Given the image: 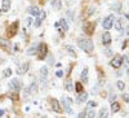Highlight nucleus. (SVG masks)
<instances>
[{
	"label": "nucleus",
	"mask_w": 129,
	"mask_h": 118,
	"mask_svg": "<svg viewBox=\"0 0 129 118\" xmlns=\"http://www.w3.org/2000/svg\"><path fill=\"white\" fill-rule=\"evenodd\" d=\"M78 44H79V47H80L83 51H85L88 53H90L93 51V48H94V44H93V42L90 39H79Z\"/></svg>",
	"instance_id": "obj_1"
},
{
	"label": "nucleus",
	"mask_w": 129,
	"mask_h": 118,
	"mask_svg": "<svg viewBox=\"0 0 129 118\" xmlns=\"http://www.w3.org/2000/svg\"><path fill=\"white\" fill-rule=\"evenodd\" d=\"M114 21H115V17H114V14H110V16H107L103 20V22H102V26H103V29L106 30H110L112 27L114 25Z\"/></svg>",
	"instance_id": "obj_2"
},
{
	"label": "nucleus",
	"mask_w": 129,
	"mask_h": 118,
	"mask_svg": "<svg viewBox=\"0 0 129 118\" xmlns=\"http://www.w3.org/2000/svg\"><path fill=\"white\" fill-rule=\"evenodd\" d=\"M37 52H39V59L40 60H43L45 59V56H47V53H48V47H47V44L45 43H40L39 45H37Z\"/></svg>",
	"instance_id": "obj_3"
},
{
	"label": "nucleus",
	"mask_w": 129,
	"mask_h": 118,
	"mask_svg": "<svg viewBox=\"0 0 129 118\" xmlns=\"http://www.w3.org/2000/svg\"><path fill=\"white\" fill-rule=\"evenodd\" d=\"M62 104L64 106V109H66V112L69 113V114H72V109H71V104H72V99H70V97H63L62 99Z\"/></svg>",
	"instance_id": "obj_4"
},
{
	"label": "nucleus",
	"mask_w": 129,
	"mask_h": 118,
	"mask_svg": "<svg viewBox=\"0 0 129 118\" xmlns=\"http://www.w3.org/2000/svg\"><path fill=\"white\" fill-rule=\"evenodd\" d=\"M121 64H123V57H121L120 55H116L112 59V61H111V66L115 67V69H117V67L121 66Z\"/></svg>",
	"instance_id": "obj_5"
},
{
	"label": "nucleus",
	"mask_w": 129,
	"mask_h": 118,
	"mask_svg": "<svg viewBox=\"0 0 129 118\" xmlns=\"http://www.w3.org/2000/svg\"><path fill=\"white\" fill-rule=\"evenodd\" d=\"M9 88L10 90H13V91H16V92H18V91L21 90V83L18 79H12V81L9 82Z\"/></svg>",
	"instance_id": "obj_6"
},
{
	"label": "nucleus",
	"mask_w": 129,
	"mask_h": 118,
	"mask_svg": "<svg viewBox=\"0 0 129 118\" xmlns=\"http://www.w3.org/2000/svg\"><path fill=\"white\" fill-rule=\"evenodd\" d=\"M18 21L16 22H13L12 25L8 27V34H9V36H13V35H16V33H17V29H18Z\"/></svg>",
	"instance_id": "obj_7"
},
{
	"label": "nucleus",
	"mask_w": 129,
	"mask_h": 118,
	"mask_svg": "<svg viewBox=\"0 0 129 118\" xmlns=\"http://www.w3.org/2000/svg\"><path fill=\"white\" fill-rule=\"evenodd\" d=\"M50 105H52V109L54 110L56 113H61L62 112V108L59 106V102L56 100V99H52L50 100Z\"/></svg>",
	"instance_id": "obj_8"
},
{
	"label": "nucleus",
	"mask_w": 129,
	"mask_h": 118,
	"mask_svg": "<svg viewBox=\"0 0 129 118\" xmlns=\"http://www.w3.org/2000/svg\"><path fill=\"white\" fill-rule=\"evenodd\" d=\"M0 47H3L7 51L10 49V42L7 39V38H0Z\"/></svg>",
	"instance_id": "obj_9"
},
{
	"label": "nucleus",
	"mask_w": 129,
	"mask_h": 118,
	"mask_svg": "<svg viewBox=\"0 0 129 118\" xmlns=\"http://www.w3.org/2000/svg\"><path fill=\"white\" fill-rule=\"evenodd\" d=\"M102 43H103L105 45H108L110 43H111V35H110L108 31L103 33V35H102Z\"/></svg>",
	"instance_id": "obj_10"
},
{
	"label": "nucleus",
	"mask_w": 129,
	"mask_h": 118,
	"mask_svg": "<svg viewBox=\"0 0 129 118\" xmlns=\"http://www.w3.org/2000/svg\"><path fill=\"white\" fill-rule=\"evenodd\" d=\"M27 70H29V62H23L21 66H18V70H17V73L18 74H25V73H27Z\"/></svg>",
	"instance_id": "obj_11"
},
{
	"label": "nucleus",
	"mask_w": 129,
	"mask_h": 118,
	"mask_svg": "<svg viewBox=\"0 0 129 118\" xmlns=\"http://www.w3.org/2000/svg\"><path fill=\"white\" fill-rule=\"evenodd\" d=\"M114 22H115V29L117 30V31L123 30V27H124V18H117V20H115Z\"/></svg>",
	"instance_id": "obj_12"
},
{
	"label": "nucleus",
	"mask_w": 129,
	"mask_h": 118,
	"mask_svg": "<svg viewBox=\"0 0 129 118\" xmlns=\"http://www.w3.org/2000/svg\"><path fill=\"white\" fill-rule=\"evenodd\" d=\"M40 77H41V81L43 82L47 81V78H48V67L47 66H43L40 69Z\"/></svg>",
	"instance_id": "obj_13"
},
{
	"label": "nucleus",
	"mask_w": 129,
	"mask_h": 118,
	"mask_svg": "<svg viewBox=\"0 0 129 118\" xmlns=\"http://www.w3.org/2000/svg\"><path fill=\"white\" fill-rule=\"evenodd\" d=\"M10 9V0H3L1 1V10H4V12H7V10Z\"/></svg>",
	"instance_id": "obj_14"
},
{
	"label": "nucleus",
	"mask_w": 129,
	"mask_h": 118,
	"mask_svg": "<svg viewBox=\"0 0 129 118\" xmlns=\"http://www.w3.org/2000/svg\"><path fill=\"white\" fill-rule=\"evenodd\" d=\"M52 7L56 10H59L62 8V1H61V0H52Z\"/></svg>",
	"instance_id": "obj_15"
},
{
	"label": "nucleus",
	"mask_w": 129,
	"mask_h": 118,
	"mask_svg": "<svg viewBox=\"0 0 129 118\" xmlns=\"http://www.w3.org/2000/svg\"><path fill=\"white\" fill-rule=\"evenodd\" d=\"M81 81L83 83H88V69L86 67H84L81 71Z\"/></svg>",
	"instance_id": "obj_16"
},
{
	"label": "nucleus",
	"mask_w": 129,
	"mask_h": 118,
	"mask_svg": "<svg viewBox=\"0 0 129 118\" xmlns=\"http://www.w3.org/2000/svg\"><path fill=\"white\" fill-rule=\"evenodd\" d=\"M29 92H31L32 95H35L36 92H37V83H35V82H34V83H31V86H30V88L27 90V93Z\"/></svg>",
	"instance_id": "obj_17"
},
{
	"label": "nucleus",
	"mask_w": 129,
	"mask_h": 118,
	"mask_svg": "<svg viewBox=\"0 0 129 118\" xmlns=\"http://www.w3.org/2000/svg\"><path fill=\"white\" fill-rule=\"evenodd\" d=\"M86 99H88V93L83 91V92L79 93V96H78V101H79V102H83V101H85Z\"/></svg>",
	"instance_id": "obj_18"
},
{
	"label": "nucleus",
	"mask_w": 129,
	"mask_h": 118,
	"mask_svg": "<svg viewBox=\"0 0 129 118\" xmlns=\"http://www.w3.org/2000/svg\"><path fill=\"white\" fill-rule=\"evenodd\" d=\"M36 52H37V44H32L31 47L29 48V51H27V55H29V56H31V55H35Z\"/></svg>",
	"instance_id": "obj_19"
},
{
	"label": "nucleus",
	"mask_w": 129,
	"mask_h": 118,
	"mask_svg": "<svg viewBox=\"0 0 129 118\" xmlns=\"http://www.w3.org/2000/svg\"><path fill=\"white\" fill-rule=\"evenodd\" d=\"M119 110H120V105H119V102L112 101V104H111V112H112V113H116V112H119Z\"/></svg>",
	"instance_id": "obj_20"
},
{
	"label": "nucleus",
	"mask_w": 129,
	"mask_h": 118,
	"mask_svg": "<svg viewBox=\"0 0 129 118\" xmlns=\"http://www.w3.org/2000/svg\"><path fill=\"white\" fill-rule=\"evenodd\" d=\"M39 8H37V7H31V8L29 9V13L31 14V16H37V14H39Z\"/></svg>",
	"instance_id": "obj_21"
},
{
	"label": "nucleus",
	"mask_w": 129,
	"mask_h": 118,
	"mask_svg": "<svg viewBox=\"0 0 129 118\" xmlns=\"http://www.w3.org/2000/svg\"><path fill=\"white\" fill-rule=\"evenodd\" d=\"M59 25H61V27L63 29V31H67L69 30V25H67V21L66 20H59Z\"/></svg>",
	"instance_id": "obj_22"
},
{
	"label": "nucleus",
	"mask_w": 129,
	"mask_h": 118,
	"mask_svg": "<svg viewBox=\"0 0 129 118\" xmlns=\"http://www.w3.org/2000/svg\"><path fill=\"white\" fill-rule=\"evenodd\" d=\"M107 114H108V110H107V108H102L101 109V112H100V117L98 118H107Z\"/></svg>",
	"instance_id": "obj_23"
},
{
	"label": "nucleus",
	"mask_w": 129,
	"mask_h": 118,
	"mask_svg": "<svg viewBox=\"0 0 129 118\" xmlns=\"http://www.w3.org/2000/svg\"><path fill=\"white\" fill-rule=\"evenodd\" d=\"M84 29H85V31L88 34H92L93 33V24H86L84 26Z\"/></svg>",
	"instance_id": "obj_24"
},
{
	"label": "nucleus",
	"mask_w": 129,
	"mask_h": 118,
	"mask_svg": "<svg viewBox=\"0 0 129 118\" xmlns=\"http://www.w3.org/2000/svg\"><path fill=\"white\" fill-rule=\"evenodd\" d=\"M67 51L70 52V55L72 56V57H76V53H75V51H74V48L71 47V45H67Z\"/></svg>",
	"instance_id": "obj_25"
},
{
	"label": "nucleus",
	"mask_w": 129,
	"mask_h": 118,
	"mask_svg": "<svg viewBox=\"0 0 129 118\" xmlns=\"http://www.w3.org/2000/svg\"><path fill=\"white\" fill-rule=\"evenodd\" d=\"M75 90H76V92H79V93H80V92H83V86H81V83H76V86H75Z\"/></svg>",
	"instance_id": "obj_26"
},
{
	"label": "nucleus",
	"mask_w": 129,
	"mask_h": 118,
	"mask_svg": "<svg viewBox=\"0 0 129 118\" xmlns=\"http://www.w3.org/2000/svg\"><path fill=\"white\" fill-rule=\"evenodd\" d=\"M10 75H12V69L8 67V69L4 70V77H10Z\"/></svg>",
	"instance_id": "obj_27"
},
{
	"label": "nucleus",
	"mask_w": 129,
	"mask_h": 118,
	"mask_svg": "<svg viewBox=\"0 0 129 118\" xmlns=\"http://www.w3.org/2000/svg\"><path fill=\"white\" fill-rule=\"evenodd\" d=\"M124 87H125V83L123 81H119L117 82V88L119 90H124Z\"/></svg>",
	"instance_id": "obj_28"
},
{
	"label": "nucleus",
	"mask_w": 129,
	"mask_h": 118,
	"mask_svg": "<svg viewBox=\"0 0 129 118\" xmlns=\"http://www.w3.org/2000/svg\"><path fill=\"white\" fill-rule=\"evenodd\" d=\"M37 16H39L37 18H39L40 21H43L44 18H45V12H43V10H41V12H39V14H37Z\"/></svg>",
	"instance_id": "obj_29"
},
{
	"label": "nucleus",
	"mask_w": 129,
	"mask_h": 118,
	"mask_svg": "<svg viewBox=\"0 0 129 118\" xmlns=\"http://www.w3.org/2000/svg\"><path fill=\"white\" fill-rule=\"evenodd\" d=\"M86 117H88V118H94V117H96V112H94V110H89Z\"/></svg>",
	"instance_id": "obj_30"
},
{
	"label": "nucleus",
	"mask_w": 129,
	"mask_h": 118,
	"mask_svg": "<svg viewBox=\"0 0 129 118\" xmlns=\"http://www.w3.org/2000/svg\"><path fill=\"white\" fill-rule=\"evenodd\" d=\"M66 90L70 91V92L72 91V83H71V82H67V83H66Z\"/></svg>",
	"instance_id": "obj_31"
},
{
	"label": "nucleus",
	"mask_w": 129,
	"mask_h": 118,
	"mask_svg": "<svg viewBox=\"0 0 129 118\" xmlns=\"http://www.w3.org/2000/svg\"><path fill=\"white\" fill-rule=\"evenodd\" d=\"M18 93L17 92H14V93H10V99H12V100H18Z\"/></svg>",
	"instance_id": "obj_32"
},
{
	"label": "nucleus",
	"mask_w": 129,
	"mask_h": 118,
	"mask_svg": "<svg viewBox=\"0 0 129 118\" xmlns=\"http://www.w3.org/2000/svg\"><path fill=\"white\" fill-rule=\"evenodd\" d=\"M88 106H89V108H94V106H97V102L96 101H89Z\"/></svg>",
	"instance_id": "obj_33"
},
{
	"label": "nucleus",
	"mask_w": 129,
	"mask_h": 118,
	"mask_svg": "<svg viewBox=\"0 0 129 118\" xmlns=\"http://www.w3.org/2000/svg\"><path fill=\"white\" fill-rule=\"evenodd\" d=\"M85 114H86V112H85V110H83V112H81V113L78 116V118H85V117H86Z\"/></svg>",
	"instance_id": "obj_34"
},
{
	"label": "nucleus",
	"mask_w": 129,
	"mask_h": 118,
	"mask_svg": "<svg viewBox=\"0 0 129 118\" xmlns=\"http://www.w3.org/2000/svg\"><path fill=\"white\" fill-rule=\"evenodd\" d=\"M56 75H57V77H58V78L63 77V71H62V70H58V71H57V73H56Z\"/></svg>",
	"instance_id": "obj_35"
},
{
	"label": "nucleus",
	"mask_w": 129,
	"mask_h": 118,
	"mask_svg": "<svg viewBox=\"0 0 129 118\" xmlns=\"http://www.w3.org/2000/svg\"><path fill=\"white\" fill-rule=\"evenodd\" d=\"M115 8L116 9V12H120V4H115V5H112V9Z\"/></svg>",
	"instance_id": "obj_36"
},
{
	"label": "nucleus",
	"mask_w": 129,
	"mask_h": 118,
	"mask_svg": "<svg viewBox=\"0 0 129 118\" xmlns=\"http://www.w3.org/2000/svg\"><path fill=\"white\" fill-rule=\"evenodd\" d=\"M31 24H32V20H31V18H27V20H26V25L29 26V25H31Z\"/></svg>",
	"instance_id": "obj_37"
},
{
	"label": "nucleus",
	"mask_w": 129,
	"mask_h": 118,
	"mask_svg": "<svg viewBox=\"0 0 129 118\" xmlns=\"http://www.w3.org/2000/svg\"><path fill=\"white\" fill-rule=\"evenodd\" d=\"M123 96H124V100H125V102H128V101H129V97H128V93H124V95H123Z\"/></svg>",
	"instance_id": "obj_38"
},
{
	"label": "nucleus",
	"mask_w": 129,
	"mask_h": 118,
	"mask_svg": "<svg viewBox=\"0 0 129 118\" xmlns=\"http://www.w3.org/2000/svg\"><path fill=\"white\" fill-rule=\"evenodd\" d=\"M67 16H69V18H70V20H72V18H74V14L71 13V12H69V13H67Z\"/></svg>",
	"instance_id": "obj_39"
},
{
	"label": "nucleus",
	"mask_w": 129,
	"mask_h": 118,
	"mask_svg": "<svg viewBox=\"0 0 129 118\" xmlns=\"http://www.w3.org/2000/svg\"><path fill=\"white\" fill-rule=\"evenodd\" d=\"M53 61H54V59H53V56L49 57V64H53Z\"/></svg>",
	"instance_id": "obj_40"
},
{
	"label": "nucleus",
	"mask_w": 129,
	"mask_h": 118,
	"mask_svg": "<svg viewBox=\"0 0 129 118\" xmlns=\"http://www.w3.org/2000/svg\"><path fill=\"white\" fill-rule=\"evenodd\" d=\"M127 42H128V40H125V42H124V44H123V49H124V48H127Z\"/></svg>",
	"instance_id": "obj_41"
},
{
	"label": "nucleus",
	"mask_w": 129,
	"mask_h": 118,
	"mask_svg": "<svg viewBox=\"0 0 129 118\" xmlns=\"http://www.w3.org/2000/svg\"><path fill=\"white\" fill-rule=\"evenodd\" d=\"M106 55L110 56V55H111V51H110V49H107V51H106Z\"/></svg>",
	"instance_id": "obj_42"
},
{
	"label": "nucleus",
	"mask_w": 129,
	"mask_h": 118,
	"mask_svg": "<svg viewBox=\"0 0 129 118\" xmlns=\"http://www.w3.org/2000/svg\"><path fill=\"white\" fill-rule=\"evenodd\" d=\"M3 114H4V110H3V109H1V110H0V117H1V116H3Z\"/></svg>",
	"instance_id": "obj_43"
}]
</instances>
